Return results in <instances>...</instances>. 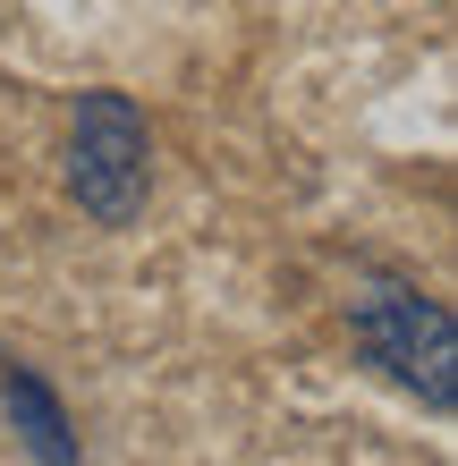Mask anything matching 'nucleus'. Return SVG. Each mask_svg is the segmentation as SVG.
I'll list each match as a JSON object with an SVG mask.
<instances>
[{"instance_id": "3", "label": "nucleus", "mask_w": 458, "mask_h": 466, "mask_svg": "<svg viewBox=\"0 0 458 466\" xmlns=\"http://www.w3.org/2000/svg\"><path fill=\"white\" fill-rule=\"evenodd\" d=\"M0 399H9V424L25 432V450H35L43 466H76V432H68V416H60V399L43 390V373L0 365Z\"/></svg>"}, {"instance_id": "1", "label": "nucleus", "mask_w": 458, "mask_h": 466, "mask_svg": "<svg viewBox=\"0 0 458 466\" xmlns=\"http://www.w3.org/2000/svg\"><path fill=\"white\" fill-rule=\"evenodd\" d=\"M348 339L365 348V365H382L399 390H416L433 416L458 407V322L442 297L416 289H365L348 306Z\"/></svg>"}, {"instance_id": "2", "label": "nucleus", "mask_w": 458, "mask_h": 466, "mask_svg": "<svg viewBox=\"0 0 458 466\" xmlns=\"http://www.w3.org/2000/svg\"><path fill=\"white\" fill-rule=\"evenodd\" d=\"M153 187V127L127 94H76L68 119V196L94 212L102 229H127Z\"/></svg>"}]
</instances>
